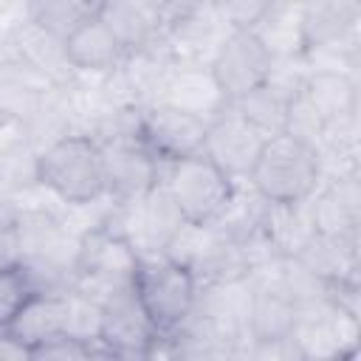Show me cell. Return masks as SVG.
Returning a JSON list of instances; mask_svg holds the SVG:
<instances>
[{"mask_svg": "<svg viewBox=\"0 0 361 361\" xmlns=\"http://www.w3.org/2000/svg\"><path fill=\"white\" fill-rule=\"evenodd\" d=\"M62 54H65V62L71 71L110 73L124 62L127 48L116 37V31L104 23V17L99 11H93L62 37Z\"/></svg>", "mask_w": 361, "mask_h": 361, "instance_id": "7c38bea8", "label": "cell"}, {"mask_svg": "<svg viewBox=\"0 0 361 361\" xmlns=\"http://www.w3.org/2000/svg\"><path fill=\"white\" fill-rule=\"evenodd\" d=\"M307 217L316 234L355 237L358 228V189L353 178H338L330 186H319L307 200Z\"/></svg>", "mask_w": 361, "mask_h": 361, "instance_id": "5bb4252c", "label": "cell"}, {"mask_svg": "<svg viewBox=\"0 0 361 361\" xmlns=\"http://www.w3.org/2000/svg\"><path fill=\"white\" fill-rule=\"evenodd\" d=\"M234 107H237V113L262 135V138H268V135H279V133H285V127H288V99L285 96H279L274 87H268V85H259V87H254L251 93H245L243 99H237V102H231Z\"/></svg>", "mask_w": 361, "mask_h": 361, "instance_id": "e0dca14e", "label": "cell"}, {"mask_svg": "<svg viewBox=\"0 0 361 361\" xmlns=\"http://www.w3.org/2000/svg\"><path fill=\"white\" fill-rule=\"evenodd\" d=\"M138 257L141 251L130 240L124 220H102L93 228H87L76 243L71 288L87 296H96V290H102L104 299L113 290L130 285Z\"/></svg>", "mask_w": 361, "mask_h": 361, "instance_id": "277c9868", "label": "cell"}, {"mask_svg": "<svg viewBox=\"0 0 361 361\" xmlns=\"http://www.w3.org/2000/svg\"><path fill=\"white\" fill-rule=\"evenodd\" d=\"M20 220H23V209L11 200V195L0 192V240L14 237V234H17Z\"/></svg>", "mask_w": 361, "mask_h": 361, "instance_id": "44dd1931", "label": "cell"}, {"mask_svg": "<svg viewBox=\"0 0 361 361\" xmlns=\"http://www.w3.org/2000/svg\"><path fill=\"white\" fill-rule=\"evenodd\" d=\"M299 319H302V302L293 296V290L282 279L265 282L248 296L245 330L257 347L290 344L296 336Z\"/></svg>", "mask_w": 361, "mask_h": 361, "instance_id": "30bf717a", "label": "cell"}, {"mask_svg": "<svg viewBox=\"0 0 361 361\" xmlns=\"http://www.w3.org/2000/svg\"><path fill=\"white\" fill-rule=\"evenodd\" d=\"M254 195L274 206H299L322 186V152L290 133L268 135L248 169Z\"/></svg>", "mask_w": 361, "mask_h": 361, "instance_id": "6da1fadb", "label": "cell"}, {"mask_svg": "<svg viewBox=\"0 0 361 361\" xmlns=\"http://www.w3.org/2000/svg\"><path fill=\"white\" fill-rule=\"evenodd\" d=\"M99 355L96 344H87L71 333H56L54 338L37 344L31 350V358H62V361H71V358H93Z\"/></svg>", "mask_w": 361, "mask_h": 361, "instance_id": "ffe728a7", "label": "cell"}, {"mask_svg": "<svg viewBox=\"0 0 361 361\" xmlns=\"http://www.w3.org/2000/svg\"><path fill=\"white\" fill-rule=\"evenodd\" d=\"M274 51L257 31H228L212 54L209 79L223 102H237L254 87L265 85Z\"/></svg>", "mask_w": 361, "mask_h": 361, "instance_id": "8992f818", "label": "cell"}, {"mask_svg": "<svg viewBox=\"0 0 361 361\" xmlns=\"http://www.w3.org/2000/svg\"><path fill=\"white\" fill-rule=\"evenodd\" d=\"M355 20V0H305L299 8V51L313 56L316 51L344 45Z\"/></svg>", "mask_w": 361, "mask_h": 361, "instance_id": "4fadbf2b", "label": "cell"}, {"mask_svg": "<svg viewBox=\"0 0 361 361\" xmlns=\"http://www.w3.org/2000/svg\"><path fill=\"white\" fill-rule=\"evenodd\" d=\"M178 8H192V6H200L203 0H172Z\"/></svg>", "mask_w": 361, "mask_h": 361, "instance_id": "7402d4cb", "label": "cell"}, {"mask_svg": "<svg viewBox=\"0 0 361 361\" xmlns=\"http://www.w3.org/2000/svg\"><path fill=\"white\" fill-rule=\"evenodd\" d=\"M279 0H214V11L228 31H257Z\"/></svg>", "mask_w": 361, "mask_h": 361, "instance_id": "d6986e66", "label": "cell"}, {"mask_svg": "<svg viewBox=\"0 0 361 361\" xmlns=\"http://www.w3.org/2000/svg\"><path fill=\"white\" fill-rule=\"evenodd\" d=\"M102 161H104V189L118 203L141 200L164 178V164L138 141V135L102 141Z\"/></svg>", "mask_w": 361, "mask_h": 361, "instance_id": "9c48e42d", "label": "cell"}, {"mask_svg": "<svg viewBox=\"0 0 361 361\" xmlns=\"http://www.w3.org/2000/svg\"><path fill=\"white\" fill-rule=\"evenodd\" d=\"M28 23L51 37H65L76 28L87 14L96 11L99 0H25Z\"/></svg>", "mask_w": 361, "mask_h": 361, "instance_id": "ac0fdd59", "label": "cell"}, {"mask_svg": "<svg viewBox=\"0 0 361 361\" xmlns=\"http://www.w3.org/2000/svg\"><path fill=\"white\" fill-rule=\"evenodd\" d=\"M37 183L68 206L96 203L107 195L102 144L90 133L56 135L37 152Z\"/></svg>", "mask_w": 361, "mask_h": 361, "instance_id": "3957f363", "label": "cell"}, {"mask_svg": "<svg viewBox=\"0 0 361 361\" xmlns=\"http://www.w3.org/2000/svg\"><path fill=\"white\" fill-rule=\"evenodd\" d=\"M228 113H217L214 118H209L206 127V141H203V155L212 158L223 172H228L234 180L245 178L259 144L265 141L240 113L234 104H228Z\"/></svg>", "mask_w": 361, "mask_h": 361, "instance_id": "8fae6325", "label": "cell"}, {"mask_svg": "<svg viewBox=\"0 0 361 361\" xmlns=\"http://www.w3.org/2000/svg\"><path fill=\"white\" fill-rule=\"evenodd\" d=\"M166 195L189 226H214L237 195V180L203 152L164 166Z\"/></svg>", "mask_w": 361, "mask_h": 361, "instance_id": "5b68a950", "label": "cell"}, {"mask_svg": "<svg viewBox=\"0 0 361 361\" xmlns=\"http://www.w3.org/2000/svg\"><path fill=\"white\" fill-rule=\"evenodd\" d=\"M158 341H161V333L147 319V313L138 305L130 285L118 288L102 299V324H99L96 344L102 347L104 355L149 358V355H155Z\"/></svg>", "mask_w": 361, "mask_h": 361, "instance_id": "ba28073f", "label": "cell"}, {"mask_svg": "<svg viewBox=\"0 0 361 361\" xmlns=\"http://www.w3.org/2000/svg\"><path fill=\"white\" fill-rule=\"evenodd\" d=\"M130 288L161 336L178 333L200 296L197 274L169 254H141Z\"/></svg>", "mask_w": 361, "mask_h": 361, "instance_id": "7a4b0ae2", "label": "cell"}, {"mask_svg": "<svg viewBox=\"0 0 361 361\" xmlns=\"http://www.w3.org/2000/svg\"><path fill=\"white\" fill-rule=\"evenodd\" d=\"M65 313H68V290H37L11 319L8 330L34 350L37 344L54 338L56 333H65Z\"/></svg>", "mask_w": 361, "mask_h": 361, "instance_id": "9a60e30c", "label": "cell"}, {"mask_svg": "<svg viewBox=\"0 0 361 361\" xmlns=\"http://www.w3.org/2000/svg\"><path fill=\"white\" fill-rule=\"evenodd\" d=\"M209 118L200 113L175 104V102H155L138 113V141L166 166L180 158L203 152Z\"/></svg>", "mask_w": 361, "mask_h": 361, "instance_id": "52a82bcc", "label": "cell"}, {"mask_svg": "<svg viewBox=\"0 0 361 361\" xmlns=\"http://www.w3.org/2000/svg\"><path fill=\"white\" fill-rule=\"evenodd\" d=\"M305 93L327 121L355 116V79L341 68H310Z\"/></svg>", "mask_w": 361, "mask_h": 361, "instance_id": "2e32d148", "label": "cell"}]
</instances>
